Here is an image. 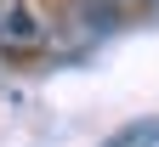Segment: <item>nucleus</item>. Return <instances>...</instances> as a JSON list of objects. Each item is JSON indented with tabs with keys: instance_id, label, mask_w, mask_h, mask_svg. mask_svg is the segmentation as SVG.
Listing matches in <instances>:
<instances>
[{
	"instance_id": "obj_1",
	"label": "nucleus",
	"mask_w": 159,
	"mask_h": 147,
	"mask_svg": "<svg viewBox=\"0 0 159 147\" xmlns=\"http://www.w3.org/2000/svg\"><path fill=\"white\" fill-rule=\"evenodd\" d=\"M46 51V23L29 0H0V57H40Z\"/></svg>"
},
{
	"instance_id": "obj_2",
	"label": "nucleus",
	"mask_w": 159,
	"mask_h": 147,
	"mask_svg": "<svg viewBox=\"0 0 159 147\" xmlns=\"http://www.w3.org/2000/svg\"><path fill=\"white\" fill-rule=\"evenodd\" d=\"M91 6H102V11H114V6H148V0H91Z\"/></svg>"
},
{
	"instance_id": "obj_3",
	"label": "nucleus",
	"mask_w": 159,
	"mask_h": 147,
	"mask_svg": "<svg viewBox=\"0 0 159 147\" xmlns=\"http://www.w3.org/2000/svg\"><path fill=\"white\" fill-rule=\"evenodd\" d=\"M136 141H142V147H153V141H159V124H153V130H142V136H136Z\"/></svg>"
}]
</instances>
